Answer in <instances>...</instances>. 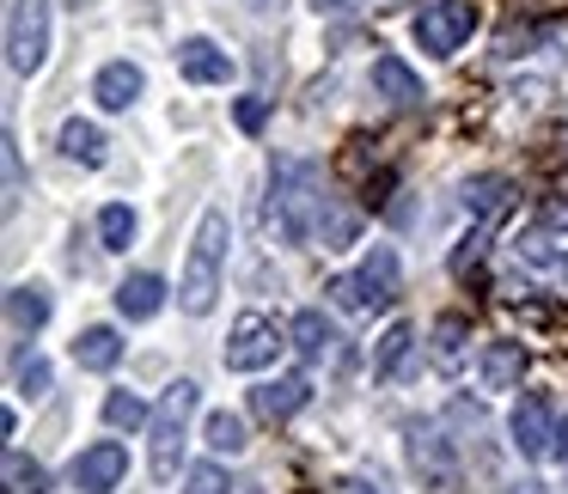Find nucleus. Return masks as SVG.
<instances>
[{
    "mask_svg": "<svg viewBox=\"0 0 568 494\" xmlns=\"http://www.w3.org/2000/svg\"><path fill=\"white\" fill-rule=\"evenodd\" d=\"M239 128H245V135H257V128H263V116H270V104H263V99H239Z\"/></svg>",
    "mask_w": 568,
    "mask_h": 494,
    "instance_id": "obj_33",
    "label": "nucleus"
},
{
    "mask_svg": "<svg viewBox=\"0 0 568 494\" xmlns=\"http://www.w3.org/2000/svg\"><path fill=\"white\" fill-rule=\"evenodd\" d=\"M62 153H68V159H80V165H104V135H99V123H80V116H68V123H62Z\"/></svg>",
    "mask_w": 568,
    "mask_h": 494,
    "instance_id": "obj_23",
    "label": "nucleus"
},
{
    "mask_svg": "<svg viewBox=\"0 0 568 494\" xmlns=\"http://www.w3.org/2000/svg\"><path fill=\"white\" fill-rule=\"evenodd\" d=\"M373 92H379L385 104H397V111H409V104L428 99V92H422V80H416V68L397 62V55H379V62H373Z\"/></svg>",
    "mask_w": 568,
    "mask_h": 494,
    "instance_id": "obj_14",
    "label": "nucleus"
},
{
    "mask_svg": "<svg viewBox=\"0 0 568 494\" xmlns=\"http://www.w3.org/2000/svg\"><path fill=\"white\" fill-rule=\"evenodd\" d=\"M287 336H294V348H300L306 360H324V354L336 348V323L324 318V311H300L294 330H287Z\"/></svg>",
    "mask_w": 568,
    "mask_h": 494,
    "instance_id": "obj_20",
    "label": "nucleus"
},
{
    "mask_svg": "<svg viewBox=\"0 0 568 494\" xmlns=\"http://www.w3.org/2000/svg\"><path fill=\"white\" fill-rule=\"evenodd\" d=\"M275 354H282V330H275L263 311H245V318L233 323V336H226V367L263 372V367H275Z\"/></svg>",
    "mask_w": 568,
    "mask_h": 494,
    "instance_id": "obj_7",
    "label": "nucleus"
},
{
    "mask_svg": "<svg viewBox=\"0 0 568 494\" xmlns=\"http://www.w3.org/2000/svg\"><path fill=\"white\" fill-rule=\"evenodd\" d=\"M519 257H526V263H556V257H568V202H550V208H544L538 220L519 233Z\"/></svg>",
    "mask_w": 568,
    "mask_h": 494,
    "instance_id": "obj_10",
    "label": "nucleus"
},
{
    "mask_svg": "<svg viewBox=\"0 0 568 494\" xmlns=\"http://www.w3.org/2000/svg\"><path fill=\"white\" fill-rule=\"evenodd\" d=\"M550 457H562V464H568V421L556 428V445H550Z\"/></svg>",
    "mask_w": 568,
    "mask_h": 494,
    "instance_id": "obj_36",
    "label": "nucleus"
},
{
    "mask_svg": "<svg viewBox=\"0 0 568 494\" xmlns=\"http://www.w3.org/2000/svg\"><path fill=\"white\" fill-rule=\"evenodd\" d=\"M190 409H196V384H190V379H178L172 391L160 397V409H153V476H160V482L178 476V452H184Z\"/></svg>",
    "mask_w": 568,
    "mask_h": 494,
    "instance_id": "obj_5",
    "label": "nucleus"
},
{
    "mask_svg": "<svg viewBox=\"0 0 568 494\" xmlns=\"http://www.w3.org/2000/svg\"><path fill=\"white\" fill-rule=\"evenodd\" d=\"M477 31V0H434L416 13V43L428 55H453Z\"/></svg>",
    "mask_w": 568,
    "mask_h": 494,
    "instance_id": "obj_6",
    "label": "nucleus"
},
{
    "mask_svg": "<svg viewBox=\"0 0 568 494\" xmlns=\"http://www.w3.org/2000/svg\"><path fill=\"white\" fill-rule=\"evenodd\" d=\"M99 238H104V250H129L135 245V208H129V202L99 208Z\"/></svg>",
    "mask_w": 568,
    "mask_h": 494,
    "instance_id": "obj_24",
    "label": "nucleus"
},
{
    "mask_svg": "<svg viewBox=\"0 0 568 494\" xmlns=\"http://www.w3.org/2000/svg\"><path fill=\"white\" fill-rule=\"evenodd\" d=\"M251 7H263V0H251Z\"/></svg>",
    "mask_w": 568,
    "mask_h": 494,
    "instance_id": "obj_38",
    "label": "nucleus"
},
{
    "mask_svg": "<svg viewBox=\"0 0 568 494\" xmlns=\"http://www.w3.org/2000/svg\"><path fill=\"white\" fill-rule=\"evenodd\" d=\"M514 445H519V457H544L556 445V409H550V397L544 391H519V403H514Z\"/></svg>",
    "mask_w": 568,
    "mask_h": 494,
    "instance_id": "obj_8",
    "label": "nucleus"
},
{
    "mask_svg": "<svg viewBox=\"0 0 568 494\" xmlns=\"http://www.w3.org/2000/svg\"><path fill=\"white\" fill-rule=\"evenodd\" d=\"M178 68H184L190 86H226V80L239 74V62L221 50V43H209V38H184V43H178Z\"/></svg>",
    "mask_w": 568,
    "mask_h": 494,
    "instance_id": "obj_11",
    "label": "nucleus"
},
{
    "mask_svg": "<svg viewBox=\"0 0 568 494\" xmlns=\"http://www.w3.org/2000/svg\"><path fill=\"white\" fill-rule=\"evenodd\" d=\"M26 202V159H19V141L7 135V208Z\"/></svg>",
    "mask_w": 568,
    "mask_h": 494,
    "instance_id": "obj_32",
    "label": "nucleus"
},
{
    "mask_svg": "<svg viewBox=\"0 0 568 494\" xmlns=\"http://www.w3.org/2000/svg\"><path fill=\"white\" fill-rule=\"evenodd\" d=\"M184 494H233V482H226L221 464H196V470L184 476Z\"/></svg>",
    "mask_w": 568,
    "mask_h": 494,
    "instance_id": "obj_31",
    "label": "nucleus"
},
{
    "mask_svg": "<svg viewBox=\"0 0 568 494\" xmlns=\"http://www.w3.org/2000/svg\"><path fill=\"white\" fill-rule=\"evenodd\" d=\"M355 214L348 208H336V202H324V220H318V238H324V250H343V245H355Z\"/></svg>",
    "mask_w": 568,
    "mask_h": 494,
    "instance_id": "obj_29",
    "label": "nucleus"
},
{
    "mask_svg": "<svg viewBox=\"0 0 568 494\" xmlns=\"http://www.w3.org/2000/svg\"><path fill=\"white\" fill-rule=\"evenodd\" d=\"M318 13H355V7H367V0H312Z\"/></svg>",
    "mask_w": 568,
    "mask_h": 494,
    "instance_id": "obj_34",
    "label": "nucleus"
},
{
    "mask_svg": "<svg viewBox=\"0 0 568 494\" xmlns=\"http://www.w3.org/2000/svg\"><path fill=\"white\" fill-rule=\"evenodd\" d=\"M141 86H148V74H141L135 62H104L99 80H92V99H99L104 111H129V104L141 99Z\"/></svg>",
    "mask_w": 568,
    "mask_h": 494,
    "instance_id": "obj_15",
    "label": "nucleus"
},
{
    "mask_svg": "<svg viewBox=\"0 0 568 494\" xmlns=\"http://www.w3.org/2000/svg\"><path fill=\"white\" fill-rule=\"evenodd\" d=\"M409 342H416V330L409 323H392V330L379 336V348H373V379H397L409 360Z\"/></svg>",
    "mask_w": 568,
    "mask_h": 494,
    "instance_id": "obj_21",
    "label": "nucleus"
},
{
    "mask_svg": "<svg viewBox=\"0 0 568 494\" xmlns=\"http://www.w3.org/2000/svg\"><path fill=\"white\" fill-rule=\"evenodd\" d=\"M458 348H465V318H458V311H446V318L434 323V360L453 372L458 367Z\"/></svg>",
    "mask_w": 568,
    "mask_h": 494,
    "instance_id": "obj_28",
    "label": "nucleus"
},
{
    "mask_svg": "<svg viewBox=\"0 0 568 494\" xmlns=\"http://www.w3.org/2000/svg\"><path fill=\"white\" fill-rule=\"evenodd\" d=\"M160 306H165V281L153 269H135V275H123V281H116V311H123L129 323H148Z\"/></svg>",
    "mask_w": 568,
    "mask_h": 494,
    "instance_id": "obj_13",
    "label": "nucleus"
},
{
    "mask_svg": "<svg viewBox=\"0 0 568 494\" xmlns=\"http://www.w3.org/2000/svg\"><path fill=\"white\" fill-rule=\"evenodd\" d=\"M13 372H19V391H26V397H43V391H50V360H43V354H19L13 360Z\"/></svg>",
    "mask_w": 568,
    "mask_h": 494,
    "instance_id": "obj_30",
    "label": "nucleus"
},
{
    "mask_svg": "<svg viewBox=\"0 0 568 494\" xmlns=\"http://www.w3.org/2000/svg\"><path fill=\"white\" fill-rule=\"evenodd\" d=\"M43 323H50V294H43L38 281H31V287H13V294H7V330L26 342V336L43 330Z\"/></svg>",
    "mask_w": 568,
    "mask_h": 494,
    "instance_id": "obj_17",
    "label": "nucleus"
},
{
    "mask_svg": "<svg viewBox=\"0 0 568 494\" xmlns=\"http://www.w3.org/2000/svg\"><path fill=\"white\" fill-rule=\"evenodd\" d=\"M306 403H312V379H306V372H287V379H270V384L251 391V415H257V421H287V415H300Z\"/></svg>",
    "mask_w": 568,
    "mask_h": 494,
    "instance_id": "obj_12",
    "label": "nucleus"
},
{
    "mask_svg": "<svg viewBox=\"0 0 568 494\" xmlns=\"http://www.w3.org/2000/svg\"><path fill=\"white\" fill-rule=\"evenodd\" d=\"M336 494H379L373 482H361V476H348V482H336Z\"/></svg>",
    "mask_w": 568,
    "mask_h": 494,
    "instance_id": "obj_35",
    "label": "nucleus"
},
{
    "mask_svg": "<svg viewBox=\"0 0 568 494\" xmlns=\"http://www.w3.org/2000/svg\"><path fill=\"white\" fill-rule=\"evenodd\" d=\"M50 62V0H13L7 13V68L38 74Z\"/></svg>",
    "mask_w": 568,
    "mask_h": 494,
    "instance_id": "obj_4",
    "label": "nucleus"
},
{
    "mask_svg": "<svg viewBox=\"0 0 568 494\" xmlns=\"http://www.w3.org/2000/svg\"><path fill=\"white\" fill-rule=\"evenodd\" d=\"M397 250L392 245H373L367 257H361V269L355 275H343V281H331V294H336V306H348V311H392L397 306Z\"/></svg>",
    "mask_w": 568,
    "mask_h": 494,
    "instance_id": "obj_3",
    "label": "nucleus"
},
{
    "mask_svg": "<svg viewBox=\"0 0 568 494\" xmlns=\"http://www.w3.org/2000/svg\"><path fill=\"white\" fill-rule=\"evenodd\" d=\"M519 379H526V348L519 342L483 348V391H519Z\"/></svg>",
    "mask_w": 568,
    "mask_h": 494,
    "instance_id": "obj_16",
    "label": "nucleus"
},
{
    "mask_svg": "<svg viewBox=\"0 0 568 494\" xmlns=\"http://www.w3.org/2000/svg\"><path fill=\"white\" fill-rule=\"evenodd\" d=\"M324 189L318 172L306 159H275V184H270V226L282 233V245H312L324 220Z\"/></svg>",
    "mask_w": 568,
    "mask_h": 494,
    "instance_id": "obj_1",
    "label": "nucleus"
},
{
    "mask_svg": "<svg viewBox=\"0 0 568 494\" xmlns=\"http://www.w3.org/2000/svg\"><path fill=\"white\" fill-rule=\"evenodd\" d=\"M43 488H50V476H43L38 457L7 452V494H43Z\"/></svg>",
    "mask_w": 568,
    "mask_h": 494,
    "instance_id": "obj_25",
    "label": "nucleus"
},
{
    "mask_svg": "<svg viewBox=\"0 0 568 494\" xmlns=\"http://www.w3.org/2000/svg\"><path fill=\"white\" fill-rule=\"evenodd\" d=\"M104 421H111V428H148L153 409L141 403L135 391H111V397H104Z\"/></svg>",
    "mask_w": 568,
    "mask_h": 494,
    "instance_id": "obj_27",
    "label": "nucleus"
},
{
    "mask_svg": "<svg viewBox=\"0 0 568 494\" xmlns=\"http://www.w3.org/2000/svg\"><path fill=\"white\" fill-rule=\"evenodd\" d=\"M226 238H233V226H226V208H209V214H202V226H196V238H190L184 281H178V306H184L190 318H209V311H214V299H221Z\"/></svg>",
    "mask_w": 568,
    "mask_h": 494,
    "instance_id": "obj_2",
    "label": "nucleus"
},
{
    "mask_svg": "<svg viewBox=\"0 0 568 494\" xmlns=\"http://www.w3.org/2000/svg\"><path fill=\"white\" fill-rule=\"evenodd\" d=\"M507 196H514V184H507V177H470V184H465V208L477 214L483 226L507 208Z\"/></svg>",
    "mask_w": 568,
    "mask_h": 494,
    "instance_id": "obj_22",
    "label": "nucleus"
},
{
    "mask_svg": "<svg viewBox=\"0 0 568 494\" xmlns=\"http://www.w3.org/2000/svg\"><path fill=\"white\" fill-rule=\"evenodd\" d=\"M74 360L87 372H111L116 360H123V336L111 330V323H92V330H80V342H74Z\"/></svg>",
    "mask_w": 568,
    "mask_h": 494,
    "instance_id": "obj_18",
    "label": "nucleus"
},
{
    "mask_svg": "<svg viewBox=\"0 0 568 494\" xmlns=\"http://www.w3.org/2000/svg\"><path fill=\"white\" fill-rule=\"evenodd\" d=\"M409 457H416V470L434 482V488H446V482H453V457H446V445H440V433H434V428L409 433Z\"/></svg>",
    "mask_w": 568,
    "mask_h": 494,
    "instance_id": "obj_19",
    "label": "nucleus"
},
{
    "mask_svg": "<svg viewBox=\"0 0 568 494\" xmlns=\"http://www.w3.org/2000/svg\"><path fill=\"white\" fill-rule=\"evenodd\" d=\"M123 476H129V452H123L116 440H99V445H87V452L74 457V470H68V482H74V494H111Z\"/></svg>",
    "mask_w": 568,
    "mask_h": 494,
    "instance_id": "obj_9",
    "label": "nucleus"
},
{
    "mask_svg": "<svg viewBox=\"0 0 568 494\" xmlns=\"http://www.w3.org/2000/svg\"><path fill=\"white\" fill-rule=\"evenodd\" d=\"M514 494H538V482H519V488Z\"/></svg>",
    "mask_w": 568,
    "mask_h": 494,
    "instance_id": "obj_37",
    "label": "nucleus"
},
{
    "mask_svg": "<svg viewBox=\"0 0 568 494\" xmlns=\"http://www.w3.org/2000/svg\"><path fill=\"white\" fill-rule=\"evenodd\" d=\"M209 445H214V452H221V457H239V452H245V421H239V415H226V409H214V415H209Z\"/></svg>",
    "mask_w": 568,
    "mask_h": 494,
    "instance_id": "obj_26",
    "label": "nucleus"
}]
</instances>
